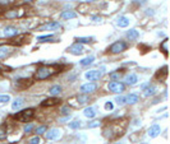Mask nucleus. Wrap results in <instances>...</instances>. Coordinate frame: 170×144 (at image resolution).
Returning <instances> with one entry per match:
<instances>
[{
    "instance_id": "1",
    "label": "nucleus",
    "mask_w": 170,
    "mask_h": 144,
    "mask_svg": "<svg viewBox=\"0 0 170 144\" xmlns=\"http://www.w3.org/2000/svg\"><path fill=\"white\" fill-rule=\"evenodd\" d=\"M59 70H60V66H58V65H42L35 73V79H37V80L47 79L50 77L55 75L56 73H59Z\"/></svg>"
},
{
    "instance_id": "2",
    "label": "nucleus",
    "mask_w": 170,
    "mask_h": 144,
    "mask_svg": "<svg viewBox=\"0 0 170 144\" xmlns=\"http://www.w3.org/2000/svg\"><path fill=\"white\" fill-rule=\"evenodd\" d=\"M17 121H22V122H28L31 121L35 117V110L33 108H26V110H22L21 112H17L13 116Z\"/></svg>"
},
{
    "instance_id": "3",
    "label": "nucleus",
    "mask_w": 170,
    "mask_h": 144,
    "mask_svg": "<svg viewBox=\"0 0 170 144\" xmlns=\"http://www.w3.org/2000/svg\"><path fill=\"white\" fill-rule=\"evenodd\" d=\"M127 47H128V45H127L124 41L119 40V41L114 42V44H113L111 46L108 48V51H109V52H111V54H120V52L125 51V50H127Z\"/></svg>"
},
{
    "instance_id": "4",
    "label": "nucleus",
    "mask_w": 170,
    "mask_h": 144,
    "mask_svg": "<svg viewBox=\"0 0 170 144\" xmlns=\"http://www.w3.org/2000/svg\"><path fill=\"white\" fill-rule=\"evenodd\" d=\"M23 14H24L23 8H12L4 13V17L8 19H16V18H21Z\"/></svg>"
},
{
    "instance_id": "5",
    "label": "nucleus",
    "mask_w": 170,
    "mask_h": 144,
    "mask_svg": "<svg viewBox=\"0 0 170 144\" xmlns=\"http://www.w3.org/2000/svg\"><path fill=\"white\" fill-rule=\"evenodd\" d=\"M108 89L113 93H122L124 92L125 86L122 82H119V80H113V82L108 83Z\"/></svg>"
},
{
    "instance_id": "6",
    "label": "nucleus",
    "mask_w": 170,
    "mask_h": 144,
    "mask_svg": "<svg viewBox=\"0 0 170 144\" xmlns=\"http://www.w3.org/2000/svg\"><path fill=\"white\" fill-rule=\"evenodd\" d=\"M32 84V79H27V78H21L17 79L16 83H14V87L18 89H26L27 87H30Z\"/></svg>"
},
{
    "instance_id": "7",
    "label": "nucleus",
    "mask_w": 170,
    "mask_h": 144,
    "mask_svg": "<svg viewBox=\"0 0 170 144\" xmlns=\"http://www.w3.org/2000/svg\"><path fill=\"white\" fill-rule=\"evenodd\" d=\"M62 101H60V98L58 97H50V98H46L41 102V106L42 107H52V106H56V105H59Z\"/></svg>"
},
{
    "instance_id": "8",
    "label": "nucleus",
    "mask_w": 170,
    "mask_h": 144,
    "mask_svg": "<svg viewBox=\"0 0 170 144\" xmlns=\"http://www.w3.org/2000/svg\"><path fill=\"white\" fill-rule=\"evenodd\" d=\"M102 73L100 72V70H88V72H86V74H84V77H86V79L91 80V82H93V80H98L101 78Z\"/></svg>"
},
{
    "instance_id": "9",
    "label": "nucleus",
    "mask_w": 170,
    "mask_h": 144,
    "mask_svg": "<svg viewBox=\"0 0 170 144\" xmlns=\"http://www.w3.org/2000/svg\"><path fill=\"white\" fill-rule=\"evenodd\" d=\"M97 89V84L96 83H86V84H83L82 87H81V92L84 93V94H88V93H92V92H95V91Z\"/></svg>"
},
{
    "instance_id": "10",
    "label": "nucleus",
    "mask_w": 170,
    "mask_h": 144,
    "mask_svg": "<svg viewBox=\"0 0 170 144\" xmlns=\"http://www.w3.org/2000/svg\"><path fill=\"white\" fill-rule=\"evenodd\" d=\"M67 51L70 52L72 55H81L83 52V46L81 44H78V42H76V44L72 45Z\"/></svg>"
},
{
    "instance_id": "11",
    "label": "nucleus",
    "mask_w": 170,
    "mask_h": 144,
    "mask_svg": "<svg viewBox=\"0 0 170 144\" xmlns=\"http://www.w3.org/2000/svg\"><path fill=\"white\" fill-rule=\"evenodd\" d=\"M47 133H46V139L47 140H54V139H58L59 136H60V131L59 129H56V128H54V129H50V130H46Z\"/></svg>"
},
{
    "instance_id": "12",
    "label": "nucleus",
    "mask_w": 170,
    "mask_h": 144,
    "mask_svg": "<svg viewBox=\"0 0 170 144\" xmlns=\"http://www.w3.org/2000/svg\"><path fill=\"white\" fill-rule=\"evenodd\" d=\"M62 27L59 22H49L47 24H45L44 27H41L38 31H56Z\"/></svg>"
},
{
    "instance_id": "13",
    "label": "nucleus",
    "mask_w": 170,
    "mask_h": 144,
    "mask_svg": "<svg viewBox=\"0 0 170 144\" xmlns=\"http://www.w3.org/2000/svg\"><path fill=\"white\" fill-rule=\"evenodd\" d=\"M4 34L6 37H16L17 34H18V30H17V27L14 26H6L4 28Z\"/></svg>"
},
{
    "instance_id": "14",
    "label": "nucleus",
    "mask_w": 170,
    "mask_h": 144,
    "mask_svg": "<svg viewBox=\"0 0 170 144\" xmlns=\"http://www.w3.org/2000/svg\"><path fill=\"white\" fill-rule=\"evenodd\" d=\"M161 133V128L160 125H152L150 129H148V136L150 138H156V136L160 135Z\"/></svg>"
},
{
    "instance_id": "15",
    "label": "nucleus",
    "mask_w": 170,
    "mask_h": 144,
    "mask_svg": "<svg viewBox=\"0 0 170 144\" xmlns=\"http://www.w3.org/2000/svg\"><path fill=\"white\" fill-rule=\"evenodd\" d=\"M155 92H156V87L154 84H146L143 87V94L146 97H150V96H154Z\"/></svg>"
},
{
    "instance_id": "16",
    "label": "nucleus",
    "mask_w": 170,
    "mask_h": 144,
    "mask_svg": "<svg viewBox=\"0 0 170 144\" xmlns=\"http://www.w3.org/2000/svg\"><path fill=\"white\" fill-rule=\"evenodd\" d=\"M28 34H22V36H18V34H17V38H13L12 41V44L13 45H23V44H26V42H28L27 40H28Z\"/></svg>"
},
{
    "instance_id": "17",
    "label": "nucleus",
    "mask_w": 170,
    "mask_h": 144,
    "mask_svg": "<svg viewBox=\"0 0 170 144\" xmlns=\"http://www.w3.org/2000/svg\"><path fill=\"white\" fill-rule=\"evenodd\" d=\"M138 82V77H137V74H128L125 77V83L128 84V86H134Z\"/></svg>"
},
{
    "instance_id": "18",
    "label": "nucleus",
    "mask_w": 170,
    "mask_h": 144,
    "mask_svg": "<svg viewBox=\"0 0 170 144\" xmlns=\"http://www.w3.org/2000/svg\"><path fill=\"white\" fill-rule=\"evenodd\" d=\"M63 19H73L77 17V13L76 12H72V10H64L62 14H60Z\"/></svg>"
},
{
    "instance_id": "19",
    "label": "nucleus",
    "mask_w": 170,
    "mask_h": 144,
    "mask_svg": "<svg viewBox=\"0 0 170 144\" xmlns=\"http://www.w3.org/2000/svg\"><path fill=\"white\" fill-rule=\"evenodd\" d=\"M116 24H118L119 27H122V28H125V27H128L129 26V19L127 18V17H119L118 19H116Z\"/></svg>"
},
{
    "instance_id": "20",
    "label": "nucleus",
    "mask_w": 170,
    "mask_h": 144,
    "mask_svg": "<svg viewBox=\"0 0 170 144\" xmlns=\"http://www.w3.org/2000/svg\"><path fill=\"white\" fill-rule=\"evenodd\" d=\"M62 91H63V88H62V86H52L50 89H49V93L51 94V96H54V97H58L60 93H62Z\"/></svg>"
},
{
    "instance_id": "21",
    "label": "nucleus",
    "mask_w": 170,
    "mask_h": 144,
    "mask_svg": "<svg viewBox=\"0 0 170 144\" xmlns=\"http://www.w3.org/2000/svg\"><path fill=\"white\" fill-rule=\"evenodd\" d=\"M127 37L129 38V41H134L140 37V32H138L137 30H129L128 32H127Z\"/></svg>"
},
{
    "instance_id": "22",
    "label": "nucleus",
    "mask_w": 170,
    "mask_h": 144,
    "mask_svg": "<svg viewBox=\"0 0 170 144\" xmlns=\"http://www.w3.org/2000/svg\"><path fill=\"white\" fill-rule=\"evenodd\" d=\"M10 51H12V48L9 46H0V59L6 58L10 54Z\"/></svg>"
},
{
    "instance_id": "23",
    "label": "nucleus",
    "mask_w": 170,
    "mask_h": 144,
    "mask_svg": "<svg viewBox=\"0 0 170 144\" xmlns=\"http://www.w3.org/2000/svg\"><path fill=\"white\" fill-rule=\"evenodd\" d=\"M84 116L88 117V119H93L95 116H96V111H95V108L93 107H87V108H84Z\"/></svg>"
},
{
    "instance_id": "24",
    "label": "nucleus",
    "mask_w": 170,
    "mask_h": 144,
    "mask_svg": "<svg viewBox=\"0 0 170 144\" xmlns=\"http://www.w3.org/2000/svg\"><path fill=\"white\" fill-rule=\"evenodd\" d=\"M166 75H168V66H164V68H162L161 70H159V72L156 73V78L160 79V80L165 79Z\"/></svg>"
},
{
    "instance_id": "25",
    "label": "nucleus",
    "mask_w": 170,
    "mask_h": 144,
    "mask_svg": "<svg viewBox=\"0 0 170 144\" xmlns=\"http://www.w3.org/2000/svg\"><path fill=\"white\" fill-rule=\"evenodd\" d=\"M93 61H95L93 56H87V58H84L79 61V64H81V66H88V65H91Z\"/></svg>"
},
{
    "instance_id": "26",
    "label": "nucleus",
    "mask_w": 170,
    "mask_h": 144,
    "mask_svg": "<svg viewBox=\"0 0 170 144\" xmlns=\"http://www.w3.org/2000/svg\"><path fill=\"white\" fill-rule=\"evenodd\" d=\"M138 100H140V98H138V96H137V94H134V93L128 94V96H127V103H129V105L137 103Z\"/></svg>"
},
{
    "instance_id": "27",
    "label": "nucleus",
    "mask_w": 170,
    "mask_h": 144,
    "mask_svg": "<svg viewBox=\"0 0 170 144\" xmlns=\"http://www.w3.org/2000/svg\"><path fill=\"white\" fill-rule=\"evenodd\" d=\"M77 102H78L79 105L87 103L88 102V96H87V94H84V93L78 94V96H77Z\"/></svg>"
},
{
    "instance_id": "28",
    "label": "nucleus",
    "mask_w": 170,
    "mask_h": 144,
    "mask_svg": "<svg viewBox=\"0 0 170 144\" xmlns=\"http://www.w3.org/2000/svg\"><path fill=\"white\" fill-rule=\"evenodd\" d=\"M23 98H16V101L12 103V108L13 110H18V108H21L23 106Z\"/></svg>"
},
{
    "instance_id": "29",
    "label": "nucleus",
    "mask_w": 170,
    "mask_h": 144,
    "mask_svg": "<svg viewBox=\"0 0 170 144\" xmlns=\"http://www.w3.org/2000/svg\"><path fill=\"white\" fill-rule=\"evenodd\" d=\"M37 41H40V42H56V40L51 36V34H49V36H41V37H38Z\"/></svg>"
},
{
    "instance_id": "30",
    "label": "nucleus",
    "mask_w": 170,
    "mask_h": 144,
    "mask_svg": "<svg viewBox=\"0 0 170 144\" xmlns=\"http://www.w3.org/2000/svg\"><path fill=\"white\" fill-rule=\"evenodd\" d=\"M123 75V72L122 70H115L114 73H110V79H113V80H119L120 79V77Z\"/></svg>"
},
{
    "instance_id": "31",
    "label": "nucleus",
    "mask_w": 170,
    "mask_h": 144,
    "mask_svg": "<svg viewBox=\"0 0 170 144\" xmlns=\"http://www.w3.org/2000/svg\"><path fill=\"white\" fill-rule=\"evenodd\" d=\"M74 40L78 42V44H90V42H92L93 38L92 37H76Z\"/></svg>"
},
{
    "instance_id": "32",
    "label": "nucleus",
    "mask_w": 170,
    "mask_h": 144,
    "mask_svg": "<svg viewBox=\"0 0 170 144\" xmlns=\"http://www.w3.org/2000/svg\"><path fill=\"white\" fill-rule=\"evenodd\" d=\"M160 48H161V51L164 52V55L165 56H168V38H165L164 41L161 42V45H160Z\"/></svg>"
},
{
    "instance_id": "33",
    "label": "nucleus",
    "mask_w": 170,
    "mask_h": 144,
    "mask_svg": "<svg viewBox=\"0 0 170 144\" xmlns=\"http://www.w3.org/2000/svg\"><path fill=\"white\" fill-rule=\"evenodd\" d=\"M115 102L119 105V106H123V105L127 103V96H118L115 97Z\"/></svg>"
},
{
    "instance_id": "34",
    "label": "nucleus",
    "mask_w": 170,
    "mask_h": 144,
    "mask_svg": "<svg viewBox=\"0 0 170 144\" xmlns=\"http://www.w3.org/2000/svg\"><path fill=\"white\" fill-rule=\"evenodd\" d=\"M46 130H47V126L41 125V126H38V128L35 129V133H36V135H41V134H44V133H46Z\"/></svg>"
},
{
    "instance_id": "35",
    "label": "nucleus",
    "mask_w": 170,
    "mask_h": 144,
    "mask_svg": "<svg viewBox=\"0 0 170 144\" xmlns=\"http://www.w3.org/2000/svg\"><path fill=\"white\" fill-rule=\"evenodd\" d=\"M81 121H78V120H74V121H72V122H69V128L70 129H79L81 128Z\"/></svg>"
},
{
    "instance_id": "36",
    "label": "nucleus",
    "mask_w": 170,
    "mask_h": 144,
    "mask_svg": "<svg viewBox=\"0 0 170 144\" xmlns=\"http://www.w3.org/2000/svg\"><path fill=\"white\" fill-rule=\"evenodd\" d=\"M10 101V96L9 94H3V96H0V103H6Z\"/></svg>"
},
{
    "instance_id": "37",
    "label": "nucleus",
    "mask_w": 170,
    "mask_h": 144,
    "mask_svg": "<svg viewBox=\"0 0 170 144\" xmlns=\"http://www.w3.org/2000/svg\"><path fill=\"white\" fill-rule=\"evenodd\" d=\"M28 143L30 144H40L41 140H40V138H38V135H36V136H33V138H31L30 140H28Z\"/></svg>"
},
{
    "instance_id": "38",
    "label": "nucleus",
    "mask_w": 170,
    "mask_h": 144,
    "mask_svg": "<svg viewBox=\"0 0 170 144\" xmlns=\"http://www.w3.org/2000/svg\"><path fill=\"white\" fill-rule=\"evenodd\" d=\"M100 124H101L100 121H91V122H88V128H90V129L97 128V126H100Z\"/></svg>"
},
{
    "instance_id": "39",
    "label": "nucleus",
    "mask_w": 170,
    "mask_h": 144,
    "mask_svg": "<svg viewBox=\"0 0 170 144\" xmlns=\"http://www.w3.org/2000/svg\"><path fill=\"white\" fill-rule=\"evenodd\" d=\"M32 129H33L32 124H28V125H24L23 130H24V133H26V134H28V133H31V131H32Z\"/></svg>"
},
{
    "instance_id": "40",
    "label": "nucleus",
    "mask_w": 170,
    "mask_h": 144,
    "mask_svg": "<svg viewBox=\"0 0 170 144\" xmlns=\"http://www.w3.org/2000/svg\"><path fill=\"white\" fill-rule=\"evenodd\" d=\"M14 1H16V0H0V5H10V4H13Z\"/></svg>"
},
{
    "instance_id": "41",
    "label": "nucleus",
    "mask_w": 170,
    "mask_h": 144,
    "mask_svg": "<svg viewBox=\"0 0 170 144\" xmlns=\"http://www.w3.org/2000/svg\"><path fill=\"white\" fill-rule=\"evenodd\" d=\"M62 112L63 115H69V112H70V108L68 107V106H64V107H62Z\"/></svg>"
},
{
    "instance_id": "42",
    "label": "nucleus",
    "mask_w": 170,
    "mask_h": 144,
    "mask_svg": "<svg viewBox=\"0 0 170 144\" xmlns=\"http://www.w3.org/2000/svg\"><path fill=\"white\" fill-rule=\"evenodd\" d=\"M105 110L111 111V110H113V103H111V102H106V103H105Z\"/></svg>"
},
{
    "instance_id": "43",
    "label": "nucleus",
    "mask_w": 170,
    "mask_h": 144,
    "mask_svg": "<svg viewBox=\"0 0 170 144\" xmlns=\"http://www.w3.org/2000/svg\"><path fill=\"white\" fill-rule=\"evenodd\" d=\"M92 20H93V22H100L101 17L100 15H95V17H92Z\"/></svg>"
},
{
    "instance_id": "44",
    "label": "nucleus",
    "mask_w": 170,
    "mask_h": 144,
    "mask_svg": "<svg viewBox=\"0 0 170 144\" xmlns=\"http://www.w3.org/2000/svg\"><path fill=\"white\" fill-rule=\"evenodd\" d=\"M24 3H31V1H33V0H23Z\"/></svg>"
},
{
    "instance_id": "45",
    "label": "nucleus",
    "mask_w": 170,
    "mask_h": 144,
    "mask_svg": "<svg viewBox=\"0 0 170 144\" xmlns=\"http://www.w3.org/2000/svg\"><path fill=\"white\" fill-rule=\"evenodd\" d=\"M116 144H120V143H116Z\"/></svg>"
}]
</instances>
